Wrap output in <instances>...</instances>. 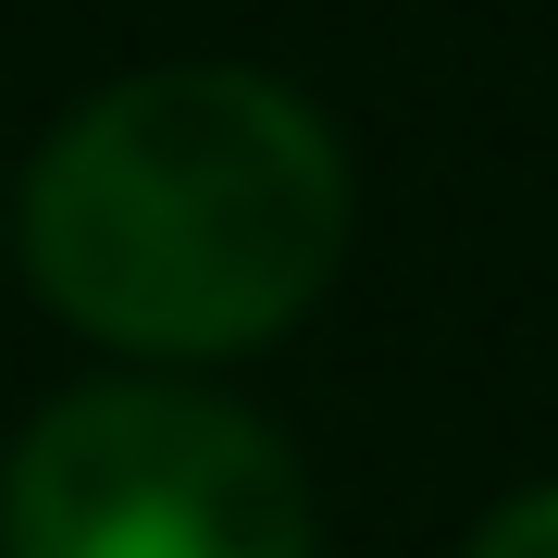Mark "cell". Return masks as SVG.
I'll return each instance as SVG.
<instances>
[{
	"label": "cell",
	"mask_w": 558,
	"mask_h": 558,
	"mask_svg": "<svg viewBox=\"0 0 558 558\" xmlns=\"http://www.w3.org/2000/svg\"><path fill=\"white\" fill-rule=\"evenodd\" d=\"M360 223L348 137L286 75L161 62L50 124L25 161V274L124 360H236L336 286Z\"/></svg>",
	"instance_id": "1"
},
{
	"label": "cell",
	"mask_w": 558,
	"mask_h": 558,
	"mask_svg": "<svg viewBox=\"0 0 558 558\" xmlns=\"http://www.w3.org/2000/svg\"><path fill=\"white\" fill-rule=\"evenodd\" d=\"M0 558H323L311 472L260 410L174 373H100L0 459Z\"/></svg>",
	"instance_id": "2"
},
{
	"label": "cell",
	"mask_w": 558,
	"mask_h": 558,
	"mask_svg": "<svg viewBox=\"0 0 558 558\" xmlns=\"http://www.w3.org/2000/svg\"><path fill=\"white\" fill-rule=\"evenodd\" d=\"M459 558H558V484H521V497H497L472 521V546Z\"/></svg>",
	"instance_id": "3"
}]
</instances>
